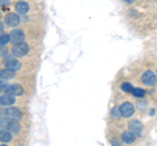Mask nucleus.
I'll list each match as a JSON object with an SVG mask.
<instances>
[{
    "instance_id": "9",
    "label": "nucleus",
    "mask_w": 157,
    "mask_h": 146,
    "mask_svg": "<svg viewBox=\"0 0 157 146\" xmlns=\"http://www.w3.org/2000/svg\"><path fill=\"white\" fill-rule=\"evenodd\" d=\"M128 130L132 132L135 136H141V132H143V125L139 120H131L128 123Z\"/></svg>"
},
{
    "instance_id": "18",
    "label": "nucleus",
    "mask_w": 157,
    "mask_h": 146,
    "mask_svg": "<svg viewBox=\"0 0 157 146\" xmlns=\"http://www.w3.org/2000/svg\"><path fill=\"white\" fill-rule=\"evenodd\" d=\"M111 116L114 119H118L121 116V112H119V107H114V108L111 110Z\"/></svg>"
},
{
    "instance_id": "7",
    "label": "nucleus",
    "mask_w": 157,
    "mask_h": 146,
    "mask_svg": "<svg viewBox=\"0 0 157 146\" xmlns=\"http://www.w3.org/2000/svg\"><path fill=\"white\" fill-rule=\"evenodd\" d=\"M4 93H8V94H11L13 97H20V95L24 94V89H22V86H20L17 84L16 85H6Z\"/></svg>"
},
{
    "instance_id": "6",
    "label": "nucleus",
    "mask_w": 157,
    "mask_h": 146,
    "mask_svg": "<svg viewBox=\"0 0 157 146\" xmlns=\"http://www.w3.org/2000/svg\"><path fill=\"white\" fill-rule=\"evenodd\" d=\"M9 41H11L13 45L14 43H20V42H24L25 41V34L21 29H16V30H13L11 34H9Z\"/></svg>"
},
{
    "instance_id": "3",
    "label": "nucleus",
    "mask_w": 157,
    "mask_h": 146,
    "mask_svg": "<svg viewBox=\"0 0 157 146\" xmlns=\"http://www.w3.org/2000/svg\"><path fill=\"white\" fill-rule=\"evenodd\" d=\"M3 116H4V118L11 119V120H20L22 118V112H21V110H20V108H16V107L9 106L8 108L4 111Z\"/></svg>"
},
{
    "instance_id": "11",
    "label": "nucleus",
    "mask_w": 157,
    "mask_h": 146,
    "mask_svg": "<svg viewBox=\"0 0 157 146\" xmlns=\"http://www.w3.org/2000/svg\"><path fill=\"white\" fill-rule=\"evenodd\" d=\"M14 76H16V71L8 69V68H6V69H2V71H0V80H2V81L11 80V78H13Z\"/></svg>"
},
{
    "instance_id": "23",
    "label": "nucleus",
    "mask_w": 157,
    "mask_h": 146,
    "mask_svg": "<svg viewBox=\"0 0 157 146\" xmlns=\"http://www.w3.org/2000/svg\"><path fill=\"white\" fill-rule=\"evenodd\" d=\"M3 114H4V110H3V106L0 104V116H3Z\"/></svg>"
},
{
    "instance_id": "4",
    "label": "nucleus",
    "mask_w": 157,
    "mask_h": 146,
    "mask_svg": "<svg viewBox=\"0 0 157 146\" xmlns=\"http://www.w3.org/2000/svg\"><path fill=\"white\" fill-rule=\"evenodd\" d=\"M134 111H135V108L131 102H124V103H122L119 107L121 116H123V118H130V116H132L134 115Z\"/></svg>"
},
{
    "instance_id": "17",
    "label": "nucleus",
    "mask_w": 157,
    "mask_h": 146,
    "mask_svg": "<svg viewBox=\"0 0 157 146\" xmlns=\"http://www.w3.org/2000/svg\"><path fill=\"white\" fill-rule=\"evenodd\" d=\"M9 42H11L9 41V35H7V34H2V35H0V45L7 46Z\"/></svg>"
},
{
    "instance_id": "16",
    "label": "nucleus",
    "mask_w": 157,
    "mask_h": 146,
    "mask_svg": "<svg viewBox=\"0 0 157 146\" xmlns=\"http://www.w3.org/2000/svg\"><path fill=\"white\" fill-rule=\"evenodd\" d=\"M131 94H132V95H135V97H137V98H140V97H144L145 91H144L143 89H140V87H132Z\"/></svg>"
},
{
    "instance_id": "25",
    "label": "nucleus",
    "mask_w": 157,
    "mask_h": 146,
    "mask_svg": "<svg viewBox=\"0 0 157 146\" xmlns=\"http://www.w3.org/2000/svg\"><path fill=\"white\" fill-rule=\"evenodd\" d=\"M0 82H3V81H2V80H0Z\"/></svg>"
},
{
    "instance_id": "12",
    "label": "nucleus",
    "mask_w": 157,
    "mask_h": 146,
    "mask_svg": "<svg viewBox=\"0 0 157 146\" xmlns=\"http://www.w3.org/2000/svg\"><path fill=\"white\" fill-rule=\"evenodd\" d=\"M4 65H6V68H8V69H12V71H16V72L21 69V63L14 60V59L7 60L6 63H4Z\"/></svg>"
},
{
    "instance_id": "22",
    "label": "nucleus",
    "mask_w": 157,
    "mask_h": 146,
    "mask_svg": "<svg viewBox=\"0 0 157 146\" xmlns=\"http://www.w3.org/2000/svg\"><path fill=\"white\" fill-rule=\"evenodd\" d=\"M3 30H4V26H3V24L0 22V35H2V34H3Z\"/></svg>"
},
{
    "instance_id": "14",
    "label": "nucleus",
    "mask_w": 157,
    "mask_h": 146,
    "mask_svg": "<svg viewBox=\"0 0 157 146\" xmlns=\"http://www.w3.org/2000/svg\"><path fill=\"white\" fill-rule=\"evenodd\" d=\"M122 141L124 144H132L135 142V134L130 132V130H126V132L122 133Z\"/></svg>"
},
{
    "instance_id": "19",
    "label": "nucleus",
    "mask_w": 157,
    "mask_h": 146,
    "mask_svg": "<svg viewBox=\"0 0 157 146\" xmlns=\"http://www.w3.org/2000/svg\"><path fill=\"white\" fill-rule=\"evenodd\" d=\"M122 90L127 91V93H131V90H132V86H131V84H130V82H124V84L122 85Z\"/></svg>"
},
{
    "instance_id": "8",
    "label": "nucleus",
    "mask_w": 157,
    "mask_h": 146,
    "mask_svg": "<svg viewBox=\"0 0 157 146\" xmlns=\"http://www.w3.org/2000/svg\"><path fill=\"white\" fill-rule=\"evenodd\" d=\"M21 22V18H20L18 13H8L6 16V24L11 27H16L18 26V24Z\"/></svg>"
},
{
    "instance_id": "15",
    "label": "nucleus",
    "mask_w": 157,
    "mask_h": 146,
    "mask_svg": "<svg viewBox=\"0 0 157 146\" xmlns=\"http://www.w3.org/2000/svg\"><path fill=\"white\" fill-rule=\"evenodd\" d=\"M12 140V133L8 132L6 129H0V141L2 142H9V141Z\"/></svg>"
},
{
    "instance_id": "20",
    "label": "nucleus",
    "mask_w": 157,
    "mask_h": 146,
    "mask_svg": "<svg viewBox=\"0 0 157 146\" xmlns=\"http://www.w3.org/2000/svg\"><path fill=\"white\" fill-rule=\"evenodd\" d=\"M7 51H8V50H7V47H6V46L0 45V57L6 55V53H7Z\"/></svg>"
},
{
    "instance_id": "13",
    "label": "nucleus",
    "mask_w": 157,
    "mask_h": 146,
    "mask_svg": "<svg viewBox=\"0 0 157 146\" xmlns=\"http://www.w3.org/2000/svg\"><path fill=\"white\" fill-rule=\"evenodd\" d=\"M16 12L18 14H26L29 12V4L25 2H18L16 4Z\"/></svg>"
},
{
    "instance_id": "5",
    "label": "nucleus",
    "mask_w": 157,
    "mask_h": 146,
    "mask_svg": "<svg viewBox=\"0 0 157 146\" xmlns=\"http://www.w3.org/2000/svg\"><path fill=\"white\" fill-rule=\"evenodd\" d=\"M141 81H143L145 85H148V86H153V85H156V82H157V77L155 75V72L145 71L143 73V76H141Z\"/></svg>"
},
{
    "instance_id": "24",
    "label": "nucleus",
    "mask_w": 157,
    "mask_h": 146,
    "mask_svg": "<svg viewBox=\"0 0 157 146\" xmlns=\"http://www.w3.org/2000/svg\"><path fill=\"white\" fill-rule=\"evenodd\" d=\"M123 2H124V3H127V4H131V3H134L135 0H123Z\"/></svg>"
},
{
    "instance_id": "1",
    "label": "nucleus",
    "mask_w": 157,
    "mask_h": 146,
    "mask_svg": "<svg viewBox=\"0 0 157 146\" xmlns=\"http://www.w3.org/2000/svg\"><path fill=\"white\" fill-rule=\"evenodd\" d=\"M0 129H6L12 134H17L21 130L20 124H17V120H11L8 118H4V116L0 119Z\"/></svg>"
},
{
    "instance_id": "10",
    "label": "nucleus",
    "mask_w": 157,
    "mask_h": 146,
    "mask_svg": "<svg viewBox=\"0 0 157 146\" xmlns=\"http://www.w3.org/2000/svg\"><path fill=\"white\" fill-rule=\"evenodd\" d=\"M14 103V97L11 95V94H3V95H0V104H2L3 107L6 106V107H9V106H13Z\"/></svg>"
},
{
    "instance_id": "2",
    "label": "nucleus",
    "mask_w": 157,
    "mask_h": 146,
    "mask_svg": "<svg viewBox=\"0 0 157 146\" xmlns=\"http://www.w3.org/2000/svg\"><path fill=\"white\" fill-rule=\"evenodd\" d=\"M29 52V46L25 42H20V43H14L12 47V55L16 57H22L25 56Z\"/></svg>"
},
{
    "instance_id": "26",
    "label": "nucleus",
    "mask_w": 157,
    "mask_h": 146,
    "mask_svg": "<svg viewBox=\"0 0 157 146\" xmlns=\"http://www.w3.org/2000/svg\"><path fill=\"white\" fill-rule=\"evenodd\" d=\"M0 16H2V13H0Z\"/></svg>"
},
{
    "instance_id": "21",
    "label": "nucleus",
    "mask_w": 157,
    "mask_h": 146,
    "mask_svg": "<svg viewBox=\"0 0 157 146\" xmlns=\"http://www.w3.org/2000/svg\"><path fill=\"white\" fill-rule=\"evenodd\" d=\"M9 2H11V0H0V7H6V5H8Z\"/></svg>"
}]
</instances>
